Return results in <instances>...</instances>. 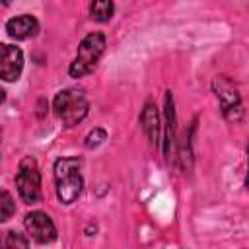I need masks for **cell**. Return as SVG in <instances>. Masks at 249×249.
<instances>
[{
  "label": "cell",
  "instance_id": "cell-1",
  "mask_svg": "<svg viewBox=\"0 0 249 249\" xmlns=\"http://www.w3.org/2000/svg\"><path fill=\"white\" fill-rule=\"evenodd\" d=\"M54 183L56 195L64 204H70L78 198L82 191L80 160L78 158H60L54 163Z\"/></svg>",
  "mask_w": 249,
  "mask_h": 249
},
{
  "label": "cell",
  "instance_id": "cell-2",
  "mask_svg": "<svg viewBox=\"0 0 249 249\" xmlns=\"http://www.w3.org/2000/svg\"><path fill=\"white\" fill-rule=\"evenodd\" d=\"M105 51V35L103 33H89L82 39L80 47H78V54L74 58V62L70 64V76L72 78H82L86 74H89L99 56L103 54Z\"/></svg>",
  "mask_w": 249,
  "mask_h": 249
},
{
  "label": "cell",
  "instance_id": "cell-3",
  "mask_svg": "<svg viewBox=\"0 0 249 249\" xmlns=\"http://www.w3.org/2000/svg\"><path fill=\"white\" fill-rule=\"evenodd\" d=\"M88 99L82 91L78 89H64L58 91L54 97V113L62 121L64 126H74L78 124L86 115H88Z\"/></svg>",
  "mask_w": 249,
  "mask_h": 249
},
{
  "label": "cell",
  "instance_id": "cell-4",
  "mask_svg": "<svg viewBox=\"0 0 249 249\" xmlns=\"http://www.w3.org/2000/svg\"><path fill=\"white\" fill-rule=\"evenodd\" d=\"M16 187L23 202L35 204L41 198V173L33 158H23L16 175Z\"/></svg>",
  "mask_w": 249,
  "mask_h": 249
},
{
  "label": "cell",
  "instance_id": "cell-5",
  "mask_svg": "<svg viewBox=\"0 0 249 249\" xmlns=\"http://www.w3.org/2000/svg\"><path fill=\"white\" fill-rule=\"evenodd\" d=\"M23 226L27 230V233L37 241V243H49L56 237V228L53 224V220L45 214V212H29L23 220Z\"/></svg>",
  "mask_w": 249,
  "mask_h": 249
},
{
  "label": "cell",
  "instance_id": "cell-6",
  "mask_svg": "<svg viewBox=\"0 0 249 249\" xmlns=\"http://www.w3.org/2000/svg\"><path fill=\"white\" fill-rule=\"evenodd\" d=\"M23 70V53L14 47L0 43V78L6 82H16Z\"/></svg>",
  "mask_w": 249,
  "mask_h": 249
},
{
  "label": "cell",
  "instance_id": "cell-7",
  "mask_svg": "<svg viewBox=\"0 0 249 249\" xmlns=\"http://www.w3.org/2000/svg\"><path fill=\"white\" fill-rule=\"evenodd\" d=\"M214 89H216V95L220 97L224 115H226L228 119H233V111L241 113V103H239L237 89L233 88V84H231L230 80H226L224 76L216 78V80H214Z\"/></svg>",
  "mask_w": 249,
  "mask_h": 249
},
{
  "label": "cell",
  "instance_id": "cell-8",
  "mask_svg": "<svg viewBox=\"0 0 249 249\" xmlns=\"http://www.w3.org/2000/svg\"><path fill=\"white\" fill-rule=\"evenodd\" d=\"M6 31L14 39H27L39 31V23L31 16H18L6 23Z\"/></svg>",
  "mask_w": 249,
  "mask_h": 249
},
{
  "label": "cell",
  "instance_id": "cell-9",
  "mask_svg": "<svg viewBox=\"0 0 249 249\" xmlns=\"http://www.w3.org/2000/svg\"><path fill=\"white\" fill-rule=\"evenodd\" d=\"M142 128L146 132V136L150 138L152 144H158V138H160V117H158V111L152 103H148L142 111Z\"/></svg>",
  "mask_w": 249,
  "mask_h": 249
},
{
  "label": "cell",
  "instance_id": "cell-10",
  "mask_svg": "<svg viewBox=\"0 0 249 249\" xmlns=\"http://www.w3.org/2000/svg\"><path fill=\"white\" fill-rule=\"evenodd\" d=\"M89 10L95 21H109L113 16V0H91Z\"/></svg>",
  "mask_w": 249,
  "mask_h": 249
},
{
  "label": "cell",
  "instance_id": "cell-11",
  "mask_svg": "<svg viewBox=\"0 0 249 249\" xmlns=\"http://www.w3.org/2000/svg\"><path fill=\"white\" fill-rule=\"evenodd\" d=\"M16 212V204H14V198L8 191L0 189V222H6L14 216Z\"/></svg>",
  "mask_w": 249,
  "mask_h": 249
},
{
  "label": "cell",
  "instance_id": "cell-12",
  "mask_svg": "<svg viewBox=\"0 0 249 249\" xmlns=\"http://www.w3.org/2000/svg\"><path fill=\"white\" fill-rule=\"evenodd\" d=\"M165 119H167V134H165V154H169V146L173 142V99L171 93L165 95Z\"/></svg>",
  "mask_w": 249,
  "mask_h": 249
},
{
  "label": "cell",
  "instance_id": "cell-13",
  "mask_svg": "<svg viewBox=\"0 0 249 249\" xmlns=\"http://www.w3.org/2000/svg\"><path fill=\"white\" fill-rule=\"evenodd\" d=\"M0 247H27V239L16 231H4L0 235Z\"/></svg>",
  "mask_w": 249,
  "mask_h": 249
},
{
  "label": "cell",
  "instance_id": "cell-14",
  "mask_svg": "<svg viewBox=\"0 0 249 249\" xmlns=\"http://www.w3.org/2000/svg\"><path fill=\"white\" fill-rule=\"evenodd\" d=\"M105 130H101V128H95L93 132H89L88 134V138H86V146L88 148H95L97 144H101L103 140H105Z\"/></svg>",
  "mask_w": 249,
  "mask_h": 249
},
{
  "label": "cell",
  "instance_id": "cell-15",
  "mask_svg": "<svg viewBox=\"0 0 249 249\" xmlns=\"http://www.w3.org/2000/svg\"><path fill=\"white\" fill-rule=\"evenodd\" d=\"M4 99H6V93H4V89H2V88H0V103H2V101H4Z\"/></svg>",
  "mask_w": 249,
  "mask_h": 249
},
{
  "label": "cell",
  "instance_id": "cell-16",
  "mask_svg": "<svg viewBox=\"0 0 249 249\" xmlns=\"http://www.w3.org/2000/svg\"><path fill=\"white\" fill-rule=\"evenodd\" d=\"M2 2H4V4H10V2H12V0H2Z\"/></svg>",
  "mask_w": 249,
  "mask_h": 249
},
{
  "label": "cell",
  "instance_id": "cell-17",
  "mask_svg": "<svg viewBox=\"0 0 249 249\" xmlns=\"http://www.w3.org/2000/svg\"><path fill=\"white\" fill-rule=\"evenodd\" d=\"M0 136H2V132H0Z\"/></svg>",
  "mask_w": 249,
  "mask_h": 249
}]
</instances>
